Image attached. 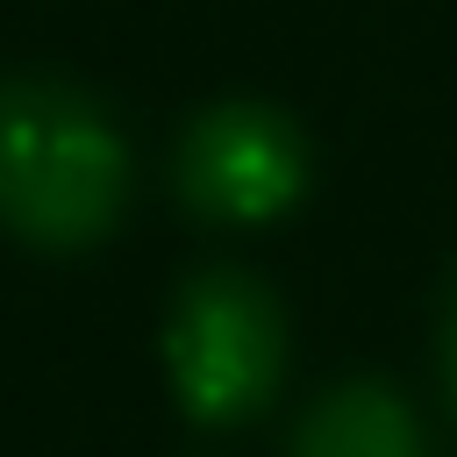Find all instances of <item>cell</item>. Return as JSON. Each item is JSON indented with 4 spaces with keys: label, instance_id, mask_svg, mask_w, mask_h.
Listing matches in <instances>:
<instances>
[{
    "label": "cell",
    "instance_id": "6da1fadb",
    "mask_svg": "<svg viewBox=\"0 0 457 457\" xmlns=\"http://www.w3.org/2000/svg\"><path fill=\"white\" fill-rule=\"evenodd\" d=\"M129 150L114 121L50 79L0 86V221L43 250H86L121 221Z\"/></svg>",
    "mask_w": 457,
    "mask_h": 457
},
{
    "label": "cell",
    "instance_id": "7a4b0ae2",
    "mask_svg": "<svg viewBox=\"0 0 457 457\" xmlns=\"http://www.w3.org/2000/svg\"><path fill=\"white\" fill-rule=\"evenodd\" d=\"M278 307L264 300L257 278L243 271H200L164 328V364H171V393L193 421H243L271 400L278 386Z\"/></svg>",
    "mask_w": 457,
    "mask_h": 457
},
{
    "label": "cell",
    "instance_id": "3957f363",
    "mask_svg": "<svg viewBox=\"0 0 457 457\" xmlns=\"http://www.w3.org/2000/svg\"><path fill=\"white\" fill-rule=\"evenodd\" d=\"M300 186H307V143L278 107L221 100L179 143V193L207 221H228V228L271 221L300 200Z\"/></svg>",
    "mask_w": 457,
    "mask_h": 457
},
{
    "label": "cell",
    "instance_id": "277c9868",
    "mask_svg": "<svg viewBox=\"0 0 457 457\" xmlns=\"http://www.w3.org/2000/svg\"><path fill=\"white\" fill-rule=\"evenodd\" d=\"M293 457H421V421L393 386L357 378L314 400V414L293 436Z\"/></svg>",
    "mask_w": 457,
    "mask_h": 457
},
{
    "label": "cell",
    "instance_id": "5b68a950",
    "mask_svg": "<svg viewBox=\"0 0 457 457\" xmlns=\"http://www.w3.org/2000/svg\"><path fill=\"white\" fill-rule=\"evenodd\" d=\"M443 357H450V393H457V314H450V350Z\"/></svg>",
    "mask_w": 457,
    "mask_h": 457
}]
</instances>
